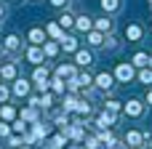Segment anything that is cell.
Masks as SVG:
<instances>
[{"label":"cell","instance_id":"obj_1","mask_svg":"<svg viewBox=\"0 0 152 149\" xmlns=\"http://www.w3.org/2000/svg\"><path fill=\"white\" fill-rule=\"evenodd\" d=\"M112 75H115V80H118V83H131V80L136 77L134 67H131V64H126V61H123V64H118Z\"/></svg>","mask_w":152,"mask_h":149},{"label":"cell","instance_id":"obj_2","mask_svg":"<svg viewBox=\"0 0 152 149\" xmlns=\"http://www.w3.org/2000/svg\"><path fill=\"white\" fill-rule=\"evenodd\" d=\"M94 83H96L99 91H112V88H115V75H110V72H99V75L94 77Z\"/></svg>","mask_w":152,"mask_h":149},{"label":"cell","instance_id":"obj_3","mask_svg":"<svg viewBox=\"0 0 152 149\" xmlns=\"http://www.w3.org/2000/svg\"><path fill=\"white\" fill-rule=\"evenodd\" d=\"M123 112H126L128 117H142V115H144V104H142V101H136V99H131V101H126Z\"/></svg>","mask_w":152,"mask_h":149},{"label":"cell","instance_id":"obj_4","mask_svg":"<svg viewBox=\"0 0 152 149\" xmlns=\"http://www.w3.org/2000/svg\"><path fill=\"white\" fill-rule=\"evenodd\" d=\"M11 93L13 96H29V80H24V77H16L13 80V88H11Z\"/></svg>","mask_w":152,"mask_h":149},{"label":"cell","instance_id":"obj_5","mask_svg":"<svg viewBox=\"0 0 152 149\" xmlns=\"http://www.w3.org/2000/svg\"><path fill=\"white\" fill-rule=\"evenodd\" d=\"M126 147H131V149L144 147V133H139V131H128V133H126Z\"/></svg>","mask_w":152,"mask_h":149},{"label":"cell","instance_id":"obj_6","mask_svg":"<svg viewBox=\"0 0 152 149\" xmlns=\"http://www.w3.org/2000/svg\"><path fill=\"white\" fill-rule=\"evenodd\" d=\"M142 37H144V29H142L139 24H128V27H126V40H128V43H139Z\"/></svg>","mask_w":152,"mask_h":149},{"label":"cell","instance_id":"obj_7","mask_svg":"<svg viewBox=\"0 0 152 149\" xmlns=\"http://www.w3.org/2000/svg\"><path fill=\"white\" fill-rule=\"evenodd\" d=\"M115 112H110V109H104V112H99V117H96V125L99 128H112L115 125Z\"/></svg>","mask_w":152,"mask_h":149},{"label":"cell","instance_id":"obj_8","mask_svg":"<svg viewBox=\"0 0 152 149\" xmlns=\"http://www.w3.org/2000/svg\"><path fill=\"white\" fill-rule=\"evenodd\" d=\"M27 40H29L32 45H43V43H45V29H43V27H32L29 35H27Z\"/></svg>","mask_w":152,"mask_h":149},{"label":"cell","instance_id":"obj_9","mask_svg":"<svg viewBox=\"0 0 152 149\" xmlns=\"http://www.w3.org/2000/svg\"><path fill=\"white\" fill-rule=\"evenodd\" d=\"M43 59H45V53H43V45H32V48L27 51V61H29V64H35V67H37Z\"/></svg>","mask_w":152,"mask_h":149},{"label":"cell","instance_id":"obj_10","mask_svg":"<svg viewBox=\"0 0 152 149\" xmlns=\"http://www.w3.org/2000/svg\"><path fill=\"white\" fill-rule=\"evenodd\" d=\"M56 77H61V80H75L77 77V72H75V67H69V64H61V67H56Z\"/></svg>","mask_w":152,"mask_h":149},{"label":"cell","instance_id":"obj_11","mask_svg":"<svg viewBox=\"0 0 152 149\" xmlns=\"http://www.w3.org/2000/svg\"><path fill=\"white\" fill-rule=\"evenodd\" d=\"M59 45H61L67 53H75V51H77V37H72V35H61Z\"/></svg>","mask_w":152,"mask_h":149},{"label":"cell","instance_id":"obj_12","mask_svg":"<svg viewBox=\"0 0 152 149\" xmlns=\"http://www.w3.org/2000/svg\"><path fill=\"white\" fill-rule=\"evenodd\" d=\"M75 64H77V67L94 64V53H91V51H75Z\"/></svg>","mask_w":152,"mask_h":149},{"label":"cell","instance_id":"obj_13","mask_svg":"<svg viewBox=\"0 0 152 149\" xmlns=\"http://www.w3.org/2000/svg\"><path fill=\"white\" fill-rule=\"evenodd\" d=\"M77 104H80V99L69 91V93H64V112H77Z\"/></svg>","mask_w":152,"mask_h":149},{"label":"cell","instance_id":"obj_14","mask_svg":"<svg viewBox=\"0 0 152 149\" xmlns=\"http://www.w3.org/2000/svg\"><path fill=\"white\" fill-rule=\"evenodd\" d=\"M75 27H77L80 32H91L94 19H91V16H75Z\"/></svg>","mask_w":152,"mask_h":149},{"label":"cell","instance_id":"obj_15","mask_svg":"<svg viewBox=\"0 0 152 149\" xmlns=\"http://www.w3.org/2000/svg\"><path fill=\"white\" fill-rule=\"evenodd\" d=\"M3 48H5V51H11V53H16V51L21 48V40H19L16 35H8V37L3 40Z\"/></svg>","mask_w":152,"mask_h":149},{"label":"cell","instance_id":"obj_16","mask_svg":"<svg viewBox=\"0 0 152 149\" xmlns=\"http://www.w3.org/2000/svg\"><path fill=\"white\" fill-rule=\"evenodd\" d=\"M0 80H16V64H3L0 67Z\"/></svg>","mask_w":152,"mask_h":149},{"label":"cell","instance_id":"obj_17","mask_svg":"<svg viewBox=\"0 0 152 149\" xmlns=\"http://www.w3.org/2000/svg\"><path fill=\"white\" fill-rule=\"evenodd\" d=\"M21 120H24V123H37V120H40L37 107H27V109H21Z\"/></svg>","mask_w":152,"mask_h":149},{"label":"cell","instance_id":"obj_18","mask_svg":"<svg viewBox=\"0 0 152 149\" xmlns=\"http://www.w3.org/2000/svg\"><path fill=\"white\" fill-rule=\"evenodd\" d=\"M45 35H51L53 40H61V35H64V32H61V24H59V21H51V24L45 27Z\"/></svg>","mask_w":152,"mask_h":149},{"label":"cell","instance_id":"obj_19","mask_svg":"<svg viewBox=\"0 0 152 149\" xmlns=\"http://www.w3.org/2000/svg\"><path fill=\"white\" fill-rule=\"evenodd\" d=\"M86 40H88V45H91V48H99V45L104 43V35H102L99 29H94V32H88V37H86Z\"/></svg>","mask_w":152,"mask_h":149},{"label":"cell","instance_id":"obj_20","mask_svg":"<svg viewBox=\"0 0 152 149\" xmlns=\"http://www.w3.org/2000/svg\"><path fill=\"white\" fill-rule=\"evenodd\" d=\"M48 144H51L53 149H67V136H64V133L59 131L56 136H51V141H48Z\"/></svg>","mask_w":152,"mask_h":149},{"label":"cell","instance_id":"obj_21","mask_svg":"<svg viewBox=\"0 0 152 149\" xmlns=\"http://www.w3.org/2000/svg\"><path fill=\"white\" fill-rule=\"evenodd\" d=\"M59 48H61L59 40H56V43H53V40H45V43H43V53H45V56H56Z\"/></svg>","mask_w":152,"mask_h":149},{"label":"cell","instance_id":"obj_22","mask_svg":"<svg viewBox=\"0 0 152 149\" xmlns=\"http://www.w3.org/2000/svg\"><path fill=\"white\" fill-rule=\"evenodd\" d=\"M0 120H5V123H8V120H16V109H13L11 104H3V107H0Z\"/></svg>","mask_w":152,"mask_h":149},{"label":"cell","instance_id":"obj_23","mask_svg":"<svg viewBox=\"0 0 152 149\" xmlns=\"http://www.w3.org/2000/svg\"><path fill=\"white\" fill-rule=\"evenodd\" d=\"M94 27H96L102 35H104V32H112V19H96V21H94Z\"/></svg>","mask_w":152,"mask_h":149},{"label":"cell","instance_id":"obj_24","mask_svg":"<svg viewBox=\"0 0 152 149\" xmlns=\"http://www.w3.org/2000/svg\"><path fill=\"white\" fill-rule=\"evenodd\" d=\"M51 91H53V93H59V96H64V93H67L64 80H61V77H53V80H51Z\"/></svg>","mask_w":152,"mask_h":149},{"label":"cell","instance_id":"obj_25","mask_svg":"<svg viewBox=\"0 0 152 149\" xmlns=\"http://www.w3.org/2000/svg\"><path fill=\"white\" fill-rule=\"evenodd\" d=\"M56 21H59V24H61L64 29H69V27H75V16H72V13H61V16L56 19Z\"/></svg>","mask_w":152,"mask_h":149},{"label":"cell","instance_id":"obj_26","mask_svg":"<svg viewBox=\"0 0 152 149\" xmlns=\"http://www.w3.org/2000/svg\"><path fill=\"white\" fill-rule=\"evenodd\" d=\"M11 131H13V133H21V136H24V133H27V123H24L21 117H19V120H13V123H11Z\"/></svg>","mask_w":152,"mask_h":149},{"label":"cell","instance_id":"obj_27","mask_svg":"<svg viewBox=\"0 0 152 149\" xmlns=\"http://www.w3.org/2000/svg\"><path fill=\"white\" fill-rule=\"evenodd\" d=\"M102 8H104L107 13H115V11L120 8V0H102Z\"/></svg>","mask_w":152,"mask_h":149},{"label":"cell","instance_id":"obj_28","mask_svg":"<svg viewBox=\"0 0 152 149\" xmlns=\"http://www.w3.org/2000/svg\"><path fill=\"white\" fill-rule=\"evenodd\" d=\"M104 109H110V112H115V115H118V112L123 109V101H118V99H110V101L104 104Z\"/></svg>","mask_w":152,"mask_h":149},{"label":"cell","instance_id":"obj_29","mask_svg":"<svg viewBox=\"0 0 152 149\" xmlns=\"http://www.w3.org/2000/svg\"><path fill=\"white\" fill-rule=\"evenodd\" d=\"M147 64H150V56L147 53H136L134 56V67H147Z\"/></svg>","mask_w":152,"mask_h":149},{"label":"cell","instance_id":"obj_30","mask_svg":"<svg viewBox=\"0 0 152 149\" xmlns=\"http://www.w3.org/2000/svg\"><path fill=\"white\" fill-rule=\"evenodd\" d=\"M139 80H142L144 85H152V69H144V67H142V72H139Z\"/></svg>","mask_w":152,"mask_h":149},{"label":"cell","instance_id":"obj_31","mask_svg":"<svg viewBox=\"0 0 152 149\" xmlns=\"http://www.w3.org/2000/svg\"><path fill=\"white\" fill-rule=\"evenodd\" d=\"M11 133H13V131H11V125H8L5 120H0V139H8Z\"/></svg>","mask_w":152,"mask_h":149},{"label":"cell","instance_id":"obj_32","mask_svg":"<svg viewBox=\"0 0 152 149\" xmlns=\"http://www.w3.org/2000/svg\"><path fill=\"white\" fill-rule=\"evenodd\" d=\"M51 104H53V96H51V93H45V96H40V107H43V109H48Z\"/></svg>","mask_w":152,"mask_h":149},{"label":"cell","instance_id":"obj_33","mask_svg":"<svg viewBox=\"0 0 152 149\" xmlns=\"http://www.w3.org/2000/svg\"><path fill=\"white\" fill-rule=\"evenodd\" d=\"M8 96H11V91H8V88L0 83V101H8Z\"/></svg>","mask_w":152,"mask_h":149},{"label":"cell","instance_id":"obj_34","mask_svg":"<svg viewBox=\"0 0 152 149\" xmlns=\"http://www.w3.org/2000/svg\"><path fill=\"white\" fill-rule=\"evenodd\" d=\"M51 5H56V8H61V5H67V0H51Z\"/></svg>","mask_w":152,"mask_h":149},{"label":"cell","instance_id":"obj_35","mask_svg":"<svg viewBox=\"0 0 152 149\" xmlns=\"http://www.w3.org/2000/svg\"><path fill=\"white\" fill-rule=\"evenodd\" d=\"M147 104L152 107V85H150V91H147Z\"/></svg>","mask_w":152,"mask_h":149},{"label":"cell","instance_id":"obj_36","mask_svg":"<svg viewBox=\"0 0 152 149\" xmlns=\"http://www.w3.org/2000/svg\"><path fill=\"white\" fill-rule=\"evenodd\" d=\"M112 149H131V147H123V144H115Z\"/></svg>","mask_w":152,"mask_h":149},{"label":"cell","instance_id":"obj_37","mask_svg":"<svg viewBox=\"0 0 152 149\" xmlns=\"http://www.w3.org/2000/svg\"><path fill=\"white\" fill-rule=\"evenodd\" d=\"M147 139H150V136H147ZM150 149H152V139H150Z\"/></svg>","mask_w":152,"mask_h":149},{"label":"cell","instance_id":"obj_38","mask_svg":"<svg viewBox=\"0 0 152 149\" xmlns=\"http://www.w3.org/2000/svg\"><path fill=\"white\" fill-rule=\"evenodd\" d=\"M150 69H152V56H150Z\"/></svg>","mask_w":152,"mask_h":149},{"label":"cell","instance_id":"obj_39","mask_svg":"<svg viewBox=\"0 0 152 149\" xmlns=\"http://www.w3.org/2000/svg\"><path fill=\"white\" fill-rule=\"evenodd\" d=\"M0 51H3V43H0Z\"/></svg>","mask_w":152,"mask_h":149},{"label":"cell","instance_id":"obj_40","mask_svg":"<svg viewBox=\"0 0 152 149\" xmlns=\"http://www.w3.org/2000/svg\"><path fill=\"white\" fill-rule=\"evenodd\" d=\"M150 8H152V0H150Z\"/></svg>","mask_w":152,"mask_h":149},{"label":"cell","instance_id":"obj_41","mask_svg":"<svg viewBox=\"0 0 152 149\" xmlns=\"http://www.w3.org/2000/svg\"><path fill=\"white\" fill-rule=\"evenodd\" d=\"M0 149H3V147H0Z\"/></svg>","mask_w":152,"mask_h":149}]
</instances>
